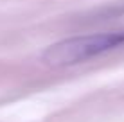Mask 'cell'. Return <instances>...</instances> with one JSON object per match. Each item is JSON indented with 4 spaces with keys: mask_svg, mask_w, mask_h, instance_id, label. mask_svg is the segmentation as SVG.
Instances as JSON below:
<instances>
[{
    "mask_svg": "<svg viewBox=\"0 0 124 122\" xmlns=\"http://www.w3.org/2000/svg\"><path fill=\"white\" fill-rule=\"evenodd\" d=\"M119 47H124V31L72 36L49 45L43 50L41 59L50 66H70L85 63Z\"/></svg>",
    "mask_w": 124,
    "mask_h": 122,
    "instance_id": "obj_1",
    "label": "cell"
}]
</instances>
